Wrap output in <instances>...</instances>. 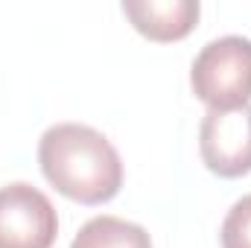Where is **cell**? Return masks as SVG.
<instances>
[{"mask_svg":"<svg viewBox=\"0 0 251 248\" xmlns=\"http://www.w3.org/2000/svg\"><path fill=\"white\" fill-rule=\"evenodd\" d=\"M201 6L196 0H123V15L152 41H178L193 32Z\"/></svg>","mask_w":251,"mask_h":248,"instance_id":"5","label":"cell"},{"mask_svg":"<svg viewBox=\"0 0 251 248\" xmlns=\"http://www.w3.org/2000/svg\"><path fill=\"white\" fill-rule=\"evenodd\" d=\"M70 248H152L146 228L120 216H94L79 228Z\"/></svg>","mask_w":251,"mask_h":248,"instance_id":"6","label":"cell"},{"mask_svg":"<svg viewBox=\"0 0 251 248\" xmlns=\"http://www.w3.org/2000/svg\"><path fill=\"white\" fill-rule=\"evenodd\" d=\"M199 152L219 178L251 173V105L234 111H207L199 125Z\"/></svg>","mask_w":251,"mask_h":248,"instance_id":"4","label":"cell"},{"mask_svg":"<svg viewBox=\"0 0 251 248\" xmlns=\"http://www.w3.org/2000/svg\"><path fill=\"white\" fill-rule=\"evenodd\" d=\"M222 248H251V193L234 201L222 222Z\"/></svg>","mask_w":251,"mask_h":248,"instance_id":"7","label":"cell"},{"mask_svg":"<svg viewBox=\"0 0 251 248\" xmlns=\"http://www.w3.org/2000/svg\"><path fill=\"white\" fill-rule=\"evenodd\" d=\"M59 216L53 201L26 181L0 187V248H53Z\"/></svg>","mask_w":251,"mask_h":248,"instance_id":"3","label":"cell"},{"mask_svg":"<svg viewBox=\"0 0 251 248\" xmlns=\"http://www.w3.org/2000/svg\"><path fill=\"white\" fill-rule=\"evenodd\" d=\"M193 94L207 111H234L251 99V38L222 35L207 41L190 67Z\"/></svg>","mask_w":251,"mask_h":248,"instance_id":"2","label":"cell"},{"mask_svg":"<svg viewBox=\"0 0 251 248\" xmlns=\"http://www.w3.org/2000/svg\"><path fill=\"white\" fill-rule=\"evenodd\" d=\"M41 173L62 196L79 204H102L123 187V161L111 140L82 123L50 125L38 140Z\"/></svg>","mask_w":251,"mask_h":248,"instance_id":"1","label":"cell"}]
</instances>
